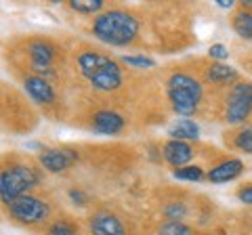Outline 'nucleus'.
<instances>
[{
	"mask_svg": "<svg viewBox=\"0 0 252 235\" xmlns=\"http://www.w3.org/2000/svg\"><path fill=\"white\" fill-rule=\"evenodd\" d=\"M139 34V19L124 9L99 13L93 21V36L109 46H126Z\"/></svg>",
	"mask_w": 252,
	"mask_h": 235,
	"instance_id": "obj_1",
	"label": "nucleus"
},
{
	"mask_svg": "<svg viewBox=\"0 0 252 235\" xmlns=\"http://www.w3.org/2000/svg\"><path fill=\"white\" fill-rule=\"evenodd\" d=\"M80 74L91 82L94 90L112 92L122 86V69L112 57L99 51H82L78 55Z\"/></svg>",
	"mask_w": 252,
	"mask_h": 235,
	"instance_id": "obj_2",
	"label": "nucleus"
},
{
	"mask_svg": "<svg viewBox=\"0 0 252 235\" xmlns=\"http://www.w3.org/2000/svg\"><path fill=\"white\" fill-rule=\"evenodd\" d=\"M40 183V175L34 166L26 162H11L0 168V202L9 206L21 195H28L30 189Z\"/></svg>",
	"mask_w": 252,
	"mask_h": 235,
	"instance_id": "obj_3",
	"label": "nucleus"
},
{
	"mask_svg": "<svg viewBox=\"0 0 252 235\" xmlns=\"http://www.w3.org/2000/svg\"><path fill=\"white\" fill-rule=\"evenodd\" d=\"M168 99L179 116H191L198 112L202 101V84L185 72H175L168 78Z\"/></svg>",
	"mask_w": 252,
	"mask_h": 235,
	"instance_id": "obj_4",
	"label": "nucleus"
},
{
	"mask_svg": "<svg viewBox=\"0 0 252 235\" xmlns=\"http://www.w3.org/2000/svg\"><path fill=\"white\" fill-rule=\"evenodd\" d=\"M9 214L21 225H38L44 223L51 216V206L44 200L36 198V195H21L15 202H11L9 206Z\"/></svg>",
	"mask_w": 252,
	"mask_h": 235,
	"instance_id": "obj_5",
	"label": "nucleus"
},
{
	"mask_svg": "<svg viewBox=\"0 0 252 235\" xmlns=\"http://www.w3.org/2000/svg\"><path fill=\"white\" fill-rule=\"evenodd\" d=\"M252 114V82H238L229 90L225 107V120L229 124H242Z\"/></svg>",
	"mask_w": 252,
	"mask_h": 235,
	"instance_id": "obj_6",
	"label": "nucleus"
},
{
	"mask_svg": "<svg viewBox=\"0 0 252 235\" xmlns=\"http://www.w3.org/2000/svg\"><path fill=\"white\" fill-rule=\"evenodd\" d=\"M28 53H30V61H32L34 72L51 74L53 61L57 57V46L49 40H44V38H36V40H32L28 44Z\"/></svg>",
	"mask_w": 252,
	"mask_h": 235,
	"instance_id": "obj_7",
	"label": "nucleus"
},
{
	"mask_svg": "<svg viewBox=\"0 0 252 235\" xmlns=\"http://www.w3.org/2000/svg\"><path fill=\"white\" fill-rule=\"evenodd\" d=\"M89 229L93 235H126L124 223L107 210H99L89 218Z\"/></svg>",
	"mask_w": 252,
	"mask_h": 235,
	"instance_id": "obj_8",
	"label": "nucleus"
},
{
	"mask_svg": "<svg viewBox=\"0 0 252 235\" xmlns=\"http://www.w3.org/2000/svg\"><path fill=\"white\" fill-rule=\"evenodd\" d=\"M78 160V151L74 149H44L38 155V162L49 172H63L69 166H74Z\"/></svg>",
	"mask_w": 252,
	"mask_h": 235,
	"instance_id": "obj_9",
	"label": "nucleus"
},
{
	"mask_svg": "<svg viewBox=\"0 0 252 235\" xmlns=\"http://www.w3.org/2000/svg\"><path fill=\"white\" fill-rule=\"evenodd\" d=\"M23 86H26L28 95L40 105H53L55 99H57L51 82L42 76H28L26 80H23Z\"/></svg>",
	"mask_w": 252,
	"mask_h": 235,
	"instance_id": "obj_10",
	"label": "nucleus"
},
{
	"mask_svg": "<svg viewBox=\"0 0 252 235\" xmlns=\"http://www.w3.org/2000/svg\"><path fill=\"white\" fill-rule=\"evenodd\" d=\"M164 160H166L172 168H183L187 166V162H191L193 158V147L185 143V141H175L170 139L166 145L162 147Z\"/></svg>",
	"mask_w": 252,
	"mask_h": 235,
	"instance_id": "obj_11",
	"label": "nucleus"
},
{
	"mask_svg": "<svg viewBox=\"0 0 252 235\" xmlns=\"http://www.w3.org/2000/svg\"><path fill=\"white\" fill-rule=\"evenodd\" d=\"M126 120L120 116L112 112V109H101L93 116V128L101 132V135H118L122 128H124Z\"/></svg>",
	"mask_w": 252,
	"mask_h": 235,
	"instance_id": "obj_12",
	"label": "nucleus"
},
{
	"mask_svg": "<svg viewBox=\"0 0 252 235\" xmlns=\"http://www.w3.org/2000/svg\"><path fill=\"white\" fill-rule=\"evenodd\" d=\"M242 170H244L242 160H235V158L225 160V162L217 164L215 168L208 170V181L210 183H229L242 175Z\"/></svg>",
	"mask_w": 252,
	"mask_h": 235,
	"instance_id": "obj_13",
	"label": "nucleus"
},
{
	"mask_svg": "<svg viewBox=\"0 0 252 235\" xmlns=\"http://www.w3.org/2000/svg\"><path fill=\"white\" fill-rule=\"evenodd\" d=\"M168 135L175 141H198L200 139V126L193 120H177L172 126L168 128Z\"/></svg>",
	"mask_w": 252,
	"mask_h": 235,
	"instance_id": "obj_14",
	"label": "nucleus"
},
{
	"mask_svg": "<svg viewBox=\"0 0 252 235\" xmlns=\"http://www.w3.org/2000/svg\"><path fill=\"white\" fill-rule=\"evenodd\" d=\"M206 78L212 84H227V82H233L235 78H238V72L225 63H212L206 69Z\"/></svg>",
	"mask_w": 252,
	"mask_h": 235,
	"instance_id": "obj_15",
	"label": "nucleus"
},
{
	"mask_svg": "<svg viewBox=\"0 0 252 235\" xmlns=\"http://www.w3.org/2000/svg\"><path fill=\"white\" fill-rule=\"evenodd\" d=\"M233 29L238 32V36L252 40V13L250 11H240L233 17Z\"/></svg>",
	"mask_w": 252,
	"mask_h": 235,
	"instance_id": "obj_16",
	"label": "nucleus"
},
{
	"mask_svg": "<svg viewBox=\"0 0 252 235\" xmlns=\"http://www.w3.org/2000/svg\"><path fill=\"white\" fill-rule=\"evenodd\" d=\"M46 235H78V225L67 221V218H57L49 225Z\"/></svg>",
	"mask_w": 252,
	"mask_h": 235,
	"instance_id": "obj_17",
	"label": "nucleus"
},
{
	"mask_svg": "<svg viewBox=\"0 0 252 235\" xmlns=\"http://www.w3.org/2000/svg\"><path fill=\"white\" fill-rule=\"evenodd\" d=\"M103 0H72L69 2V9L82 15H94L103 9Z\"/></svg>",
	"mask_w": 252,
	"mask_h": 235,
	"instance_id": "obj_18",
	"label": "nucleus"
},
{
	"mask_svg": "<svg viewBox=\"0 0 252 235\" xmlns=\"http://www.w3.org/2000/svg\"><path fill=\"white\" fill-rule=\"evenodd\" d=\"M172 176L179 181H189V183H198L204 178V170L200 166H183V168H175Z\"/></svg>",
	"mask_w": 252,
	"mask_h": 235,
	"instance_id": "obj_19",
	"label": "nucleus"
},
{
	"mask_svg": "<svg viewBox=\"0 0 252 235\" xmlns=\"http://www.w3.org/2000/svg\"><path fill=\"white\" fill-rule=\"evenodd\" d=\"M160 235H193V229L183 221H164L160 225Z\"/></svg>",
	"mask_w": 252,
	"mask_h": 235,
	"instance_id": "obj_20",
	"label": "nucleus"
},
{
	"mask_svg": "<svg viewBox=\"0 0 252 235\" xmlns=\"http://www.w3.org/2000/svg\"><path fill=\"white\" fill-rule=\"evenodd\" d=\"M235 147L246 153H252V124L244 126L238 135H235Z\"/></svg>",
	"mask_w": 252,
	"mask_h": 235,
	"instance_id": "obj_21",
	"label": "nucleus"
},
{
	"mask_svg": "<svg viewBox=\"0 0 252 235\" xmlns=\"http://www.w3.org/2000/svg\"><path fill=\"white\" fill-rule=\"evenodd\" d=\"M122 61L130 67H145V69L156 65V61L152 57H145V55H124Z\"/></svg>",
	"mask_w": 252,
	"mask_h": 235,
	"instance_id": "obj_22",
	"label": "nucleus"
},
{
	"mask_svg": "<svg viewBox=\"0 0 252 235\" xmlns=\"http://www.w3.org/2000/svg\"><path fill=\"white\" fill-rule=\"evenodd\" d=\"M185 214H187V208H185L181 202L168 204V206L164 208V216H166L168 221H183V216H185Z\"/></svg>",
	"mask_w": 252,
	"mask_h": 235,
	"instance_id": "obj_23",
	"label": "nucleus"
},
{
	"mask_svg": "<svg viewBox=\"0 0 252 235\" xmlns=\"http://www.w3.org/2000/svg\"><path fill=\"white\" fill-rule=\"evenodd\" d=\"M208 55H210L212 59H217V61H223V59H227L229 51H227L225 44H212L210 49H208Z\"/></svg>",
	"mask_w": 252,
	"mask_h": 235,
	"instance_id": "obj_24",
	"label": "nucleus"
},
{
	"mask_svg": "<svg viewBox=\"0 0 252 235\" xmlns=\"http://www.w3.org/2000/svg\"><path fill=\"white\" fill-rule=\"evenodd\" d=\"M69 200L78 204V206H86V204H89V195L82 189H69Z\"/></svg>",
	"mask_w": 252,
	"mask_h": 235,
	"instance_id": "obj_25",
	"label": "nucleus"
},
{
	"mask_svg": "<svg viewBox=\"0 0 252 235\" xmlns=\"http://www.w3.org/2000/svg\"><path fill=\"white\" fill-rule=\"evenodd\" d=\"M238 198H240V202H244V204H248V206H252V185H248V187H244V189H240V191H238Z\"/></svg>",
	"mask_w": 252,
	"mask_h": 235,
	"instance_id": "obj_26",
	"label": "nucleus"
},
{
	"mask_svg": "<svg viewBox=\"0 0 252 235\" xmlns=\"http://www.w3.org/2000/svg\"><path fill=\"white\" fill-rule=\"evenodd\" d=\"M217 4L220 6V9H231V6H233L231 0H217Z\"/></svg>",
	"mask_w": 252,
	"mask_h": 235,
	"instance_id": "obj_27",
	"label": "nucleus"
},
{
	"mask_svg": "<svg viewBox=\"0 0 252 235\" xmlns=\"http://www.w3.org/2000/svg\"><path fill=\"white\" fill-rule=\"evenodd\" d=\"M206 235H215V233H206Z\"/></svg>",
	"mask_w": 252,
	"mask_h": 235,
	"instance_id": "obj_28",
	"label": "nucleus"
}]
</instances>
